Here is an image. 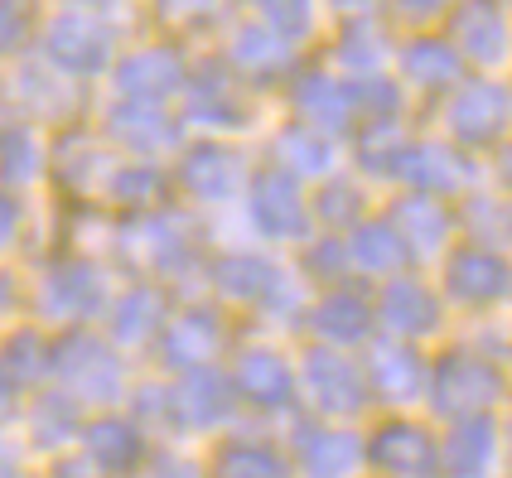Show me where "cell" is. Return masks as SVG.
Instances as JSON below:
<instances>
[{
  "label": "cell",
  "mask_w": 512,
  "mask_h": 478,
  "mask_svg": "<svg viewBox=\"0 0 512 478\" xmlns=\"http://www.w3.org/2000/svg\"><path fill=\"white\" fill-rule=\"evenodd\" d=\"M392 184H397V194H430L440 203H459L479 189V160L464 155L445 136H411Z\"/></svg>",
  "instance_id": "obj_8"
},
{
  "label": "cell",
  "mask_w": 512,
  "mask_h": 478,
  "mask_svg": "<svg viewBox=\"0 0 512 478\" xmlns=\"http://www.w3.org/2000/svg\"><path fill=\"white\" fill-rule=\"evenodd\" d=\"M368 474L377 478H440V425L426 411H397L363 425Z\"/></svg>",
  "instance_id": "obj_7"
},
{
  "label": "cell",
  "mask_w": 512,
  "mask_h": 478,
  "mask_svg": "<svg viewBox=\"0 0 512 478\" xmlns=\"http://www.w3.org/2000/svg\"><path fill=\"white\" fill-rule=\"evenodd\" d=\"M29 29H34V20H29V5H10V0H0V58L20 54L29 39Z\"/></svg>",
  "instance_id": "obj_47"
},
{
  "label": "cell",
  "mask_w": 512,
  "mask_h": 478,
  "mask_svg": "<svg viewBox=\"0 0 512 478\" xmlns=\"http://www.w3.org/2000/svg\"><path fill=\"white\" fill-rule=\"evenodd\" d=\"M252 165L242 160V150L228 141H194L179 150L174 165V189L189 194L194 203H232L247 194Z\"/></svg>",
  "instance_id": "obj_17"
},
{
  "label": "cell",
  "mask_w": 512,
  "mask_h": 478,
  "mask_svg": "<svg viewBox=\"0 0 512 478\" xmlns=\"http://www.w3.org/2000/svg\"><path fill=\"white\" fill-rule=\"evenodd\" d=\"M401 34L382 15H358L343 20L339 34L329 39V68L348 83H372V78H392L397 68Z\"/></svg>",
  "instance_id": "obj_22"
},
{
  "label": "cell",
  "mask_w": 512,
  "mask_h": 478,
  "mask_svg": "<svg viewBox=\"0 0 512 478\" xmlns=\"http://www.w3.org/2000/svg\"><path fill=\"white\" fill-rule=\"evenodd\" d=\"M508 314H512V295H508Z\"/></svg>",
  "instance_id": "obj_54"
},
{
  "label": "cell",
  "mask_w": 512,
  "mask_h": 478,
  "mask_svg": "<svg viewBox=\"0 0 512 478\" xmlns=\"http://www.w3.org/2000/svg\"><path fill=\"white\" fill-rule=\"evenodd\" d=\"M223 63L242 78L247 87H271V83H290L300 58H295V44H285L276 29H266L261 20H242V25L228 34L223 44Z\"/></svg>",
  "instance_id": "obj_24"
},
{
  "label": "cell",
  "mask_w": 512,
  "mask_h": 478,
  "mask_svg": "<svg viewBox=\"0 0 512 478\" xmlns=\"http://www.w3.org/2000/svg\"><path fill=\"white\" fill-rule=\"evenodd\" d=\"M411 126H406V116H372V121H358L353 126V165L363 179L372 184H392V174H397V160L401 150L411 145Z\"/></svg>",
  "instance_id": "obj_35"
},
{
  "label": "cell",
  "mask_w": 512,
  "mask_h": 478,
  "mask_svg": "<svg viewBox=\"0 0 512 478\" xmlns=\"http://www.w3.org/2000/svg\"><path fill=\"white\" fill-rule=\"evenodd\" d=\"M372 310H377V334L416 343V348H440L450 338V319H455L435 276L426 271H401L392 281L372 285Z\"/></svg>",
  "instance_id": "obj_4"
},
{
  "label": "cell",
  "mask_w": 512,
  "mask_h": 478,
  "mask_svg": "<svg viewBox=\"0 0 512 478\" xmlns=\"http://www.w3.org/2000/svg\"><path fill=\"white\" fill-rule=\"evenodd\" d=\"M112 169H116L112 145L87 136L83 126H68V131L49 145V174H54L68 194H102Z\"/></svg>",
  "instance_id": "obj_28"
},
{
  "label": "cell",
  "mask_w": 512,
  "mask_h": 478,
  "mask_svg": "<svg viewBox=\"0 0 512 478\" xmlns=\"http://www.w3.org/2000/svg\"><path fill=\"white\" fill-rule=\"evenodd\" d=\"M440 34L459 49L469 73L503 78L512 68V10L503 0H455Z\"/></svg>",
  "instance_id": "obj_9"
},
{
  "label": "cell",
  "mask_w": 512,
  "mask_h": 478,
  "mask_svg": "<svg viewBox=\"0 0 512 478\" xmlns=\"http://www.w3.org/2000/svg\"><path fill=\"white\" fill-rule=\"evenodd\" d=\"M455 213H459V237L464 242H484V247L512 252V194L474 189L469 198L455 203Z\"/></svg>",
  "instance_id": "obj_36"
},
{
  "label": "cell",
  "mask_w": 512,
  "mask_h": 478,
  "mask_svg": "<svg viewBox=\"0 0 512 478\" xmlns=\"http://www.w3.org/2000/svg\"><path fill=\"white\" fill-rule=\"evenodd\" d=\"M295 464L281 445H266V440H237L218 454V478H290Z\"/></svg>",
  "instance_id": "obj_42"
},
{
  "label": "cell",
  "mask_w": 512,
  "mask_h": 478,
  "mask_svg": "<svg viewBox=\"0 0 512 478\" xmlns=\"http://www.w3.org/2000/svg\"><path fill=\"white\" fill-rule=\"evenodd\" d=\"M242 198H247V218H252V227L266 242H295V247H305L314 232H319L310 189L276 165L252 169V184H247Z\"/></svg>",
  "instance_id": "obj_10"
},
{
  "label": "cell",
  "mask_w": 512,
  "mask_h": 478,
  "mask_svg": "<svg viewBox=\"0 0 512 478\" xmlns=\"http://www.w3.org/2000/svg\"><path fill=\"white\" fill-rule=\"evenodd\" d=\"M503 445H508V478H512V406L503 411Z\"/></svg>",
  "instance_id": "obj_52"
},
{
  "label": "cell",
  "mask_w": 512,
  "mask_h": 478,
  "mask_svg": "<svg viewBox=\"0 0 512 478\" xmlns=\"http://www.w3.org/2000/svg\"><path fill=\"white\" fill-rule=\"evenodd\" d=\"M343 242H348L353 281L382 285V281H392V276H401V271H411V256L401 247L397 227L387 223V213H372V218H363L358 227H348Z\"/></svg>",
  "instance_id": "obj_29"
},
{
  "label": "cell",
  "mask_w": 512,
  "mask_h": 478,
  "mask_svg": "<svg viewBox=\"0 0 512 478\" xmlns=\"http://www.w3.org/2000/svg\"><path fill=\"white\" fill-rule=\"evenodd\" d=\"M271 165L285 169L290 179H300L305 189H319L324 179H334L343 165L339 155V141L334 136H324V131H314L305 121H285L281 131L271 136Z\"/></svg>",
  "instance_id": "obj_27"
},
{
  "label": "cell",
  "mask_w": 512,
  "mask_h": 478,
  "mask_svg": "<svg viewBox=\"0 0 512 478\" xmlns=\"http://www.w3.org/2000/svg\"><path fill=\"white\" fill-rule=\"evenodd\" d=\"M300 377V396L314 411V421H334V425H358L368 421L372 411V387L363 372V353H343V348H324L310 343L295 363Z\"/></svg>",
  "instance_id": "obj_3"
},
{
  "label": "cell",
  "mask_w": 512,
  "mask_h": 478,
  "mask_svg": "<svg viewBox=\"0 0 512 478\" xmlns=\"http://www.w3.org/2000/svg\"><path fill=\"white\" fill-rule=\"evenodd\" d=\"M252 5H261V0H252Z\"/></svg>",
  "instance_id": "obj_56"
},
{
  "label": "cell",
  "mask_w": 512,
  "mask_h": 478,
  "mask_svg": "<svg viewBox=\"0 0 512 478\" xmlns=\"http://www.w3.org/2000/svg\"><path fill=\"white\" fill-rule=\"evenodd\" d=\"M285 97H290V112L295 121H305L324 136H353L358 126V87L339 78L329 63H310V68H295V78L285 83Z\"/></svg>",
  "instance_id": "obj_15"
},
{
  "label": "cell",
  "mask_w": 512,
  "mask_h": 478,
  "mask_svg": "<svg viewBox=\"0 0 512 478\" xmlns=\"http://www.w3.org/2000/svg\"><path fill=\"white\" fill-rule=\"evenodd\" d=\"M189 54L174 44V39H150L136 44L116 58L112 68V92L121 102H150V107H165L174 97H184L189 87Z\"/></svg>",
  "instance_id": "obj_12"
},
{
  "label": "cell",
  "mask_w": 512,
  "mask_h": 478,
  "mask_svg": "<svg viewBox=\"0 0 512 478\" xmlns=\"http://www.w3.org/2000/svg\"><path fill=\"white\" fill-rule=\"evenodd\" d=\"M387 223L397 227L401 247L411 256V271H430L445 256L455 252L459 242V213L455 203H440L430 194H397L387 208Z\"/></svg>",
  "instance_id": "obj_13"
},
{
  "label": "cell",
  "mask_w": 512,
  "mask_h": 478,
  "mask_svg": "<svg viewBox=\"0 0 512 478\" xmlns=\"http://www.w3.org/2000/svg\"><path fill=\"white\" fill-rule=\"evenodd\" d=\"M305 271H310V281H319L324 290H329V285H348V281H353L343 232H314L310 242H305Z\"/></svg>",
  "instance_id": "obj_44"
},
{
  "label": "cell",
  "mask_w": 512,
  "mask_h": 478,
  "mask_svg": "<svg viewBox=\"0 0 512 478\" xmlns=\"http://www.w3.org/2000/svg\"><path fill=\"white\" fill-rule=\"evenodd\" d=\"M10 295H15V285H10V276H5V271H0V305H5V300H10Z\"/></svg>",
  "instance_id": "obj_53"
},
{
  "label": "cell",
  "mask_w": 512,
  "mask_h": 478,
  "mask_svg": "<svg viewBox=\"0 0 512 478\" xmlns=\"http://www.w3.org/2000/svg\"><path fill=\"white\" fill-rule=\"evenodd\" d=\"M435 285H440L450 314H474V319H484V314L508 310L512 252H498V247L464 242V237H459L455 252L435 266Z\"/></svg>",
  "instance_id": "obj_6"
},
{
  "label": "cell",
  "mask_w": 512,
  "mask_h": 478,
  "mask_svg": "<svg viewBox=\"0 0 512 478\" xmlns=\"http://www.w3.org/2000/svg\"><path fill=\"white\" fill-rule=\"evenodd\" d=\"M170 305H165V295L155 290V285H136V290H126L121 300H116L112 310V334L121 343H141L150 334H165V324H170Z\"/></svg>",
  "instance_id": "obj_41"
},
{
  "label": "cell",
  "mask_w": 512,
  "mask_h": 478,
  "mask_svg": "<svg viewBox=\"0 0 512 478\" xmlns=\"http://www.w3.org/2000/svg\"><path fill=\"white\" fill-rule=\"evenodd\" d=\"M170 401H174V411H179V421H189L194 430H208V425H218L232 411L237 387H232V377L203 367V372H189V382H184Z\"/></svg>",
  "instance_id": "obj_37"
},
{
  "label": "cell",
  "mask_w": 512,
  "mask_h": 478,
  "mask_svg": "<svg viewBox=\"0 0 512 478\" xmlns=\"http://www.w3.org/2000/svg\"><path fill=\"white\" fill-rule=\"evenodd\" d=\"M392 78L406 87V97H430V102H445L464 78V58L459 49L440 34V29H421V34H401L397 44V68Z\"/></svg>",
  "instance_id": "obj_18"
},
{
  "label": "cell",
  "mask_w": 512,
  "mask_h": 478,
  "mask_svg": "<svg viewBox=\"0 0 512 478\" xmlns=\"http://www.w3.org/2000/svg\"><path fill=\"white\" fill-rule=\"evenodd\" d=\"M155 5V15L174 29H194V25H208L218 10H223V0H150Z\"/></svg>",
  "instance_id": "obj_46"
},
{
  "label": "cell",
  "mask_w": 512,
  "mask_h": 478,
  "mask_svg": "<svg viewBox=\"0 0 512 478\" xmlns=\"http://www.w3.org/2000/svg\"><path fill=\"white\" fill-rule=\"evenodd\" d=\"M512 406V367L484 338H445L430 348L426 416L435 425L469 421V416H503Z\"/></svg>",
  "instance_id": "obj_1"
},
{
  "label": "cell",
  "mask_w": 512,
  "mask_h": 478,
  "mask_svg": "<svg viewBox=\"0 0 512 478\" xmlns=\"http://www.w3.org/2000/svg\"><path fill=\"white\" fill-rule=\"evenodd\" d=\"M218 348H223V319L208 305L174 314L165 324V334H160V358L170 367H184V372H203Z\"/></svg>",
  "instance_id": "obj_30"
},
{
  "label": "cell",
  "mask_w": 512,
  "mask_h": 478,
  "mask_svg": "<svg viewBox=\"0 0 512 478\" xmlns=\"http://www.w3.org/2000/svg\"><path fill=\"white\" fill-rule=\"evenodd\" d=\"M232 387H237L242 401H252L261 411H290V406L300 401L295 363L285 358L281 348H247V353H237Z\"/></svg>",
  "instance_id": "obj_26"
},
{
  "label": "cell",
  "mask_w": 512,
  "mask_h": 478,
  "mask_svg": "<svg viewBox=\"0 0 512 478\" xmlns=\"http://www.w3.org/2000/svg\"><path fill=\"white\" fill-rule=\"evenodd\" d=\"M310 198H314V223H319V232H348V227H358L363 218H372L368 184L363 179H348V174L324 179Z\"/></svg>",
  "instance_id": "obj_38"
},
{
  "label": "cell",
  "mask_w": 512,
  "mask_h": 478,
  "mask_svg": "<svg viewBox=\"0 0 512 478\" xmlns=\"http://www.w3.org/2000/svg\"><path fill=\"white\" fill-rule=\"evenodd\" d=\"M83 450H87V459H92L102 474H126V469H136L145 440H141V430H136L131 421L107 416V421H97L83 435Z\"/></svg>",
  "instance_id": "obj_40"
},
{
  "label": "cell",
  "mask_w": 512,
  "mask_h": 478,
  "mask_svg": "<svg viewBox=\"0 0 512 478\" xmlns=\"http://www.w3.org/2000/svg\"><path fill=\"white\" fill-rule=\"evenodd\" d=\"M5 97L20 107V116H34V121H54V126H68L78 107H83V92L73 78H63L58 68H49L44 58H25L10 83H5Z\"/></svg>",
  "instance_id": "obj_25"
},
{
  "label": "cell",
  "mask_w": 512,
  "mask_h": 478,
  "mask_svg": "<svg viewBox=\"0 0 512 478\" xmlns=\"http://www.w3.org/2000/svg\"><path fill=\"white\" fill-rule=\"evenodd\" d=\"M20 237V198L15 194H0V252Z\"/></svg>",
  "instance_id": "obj_48"
},
{
  "label": "cell",
  "mask_w": 512,
  "mask_h": 478,
  "mask_svg": "<svg viewBox=\"0 0 512 478\" xmlns=\"http://www.w3.org/2000/svg\"><path fill=\"white\" fill-rule=\"evenodd\" d=\"M450 5H455V0H387V15H392L406 34H421V29L445 25Z\"/></svg>",
  "instance_id": "obj_45"
},
{
  "label": "cell",
  "mask_w": 512,
  "mask_h": 478,
  "mask_svg": "<svg viewBox=\"0 0 512 478\" xmlns=\"http://www.w3.org/2000/svg\"><path fill=\"white\" fill-rule=\"evenodd\" d=\"M102 136H107V145L126 150V160H155L160 165V155L184 150V116H174L170 107L116 97L102 116Z\"/></svg>",
  "instance_id": "obj_20"
},
{
  "label": "cell",
  "mask_w": 512,
  "mask_h": 478,
  "mask_svg": "<svg viewBox=\"0 0 512 478\" xmlns=\"http://www.w3.org/2000/svg\"><path fill=\"white\" fill-rule=\"evenodd\" d=\"M184 121L189 126H203V131H247L256 121L252 97H247V83L232 73L223 58H208L189 73V87H184Z\"/></svg>",
  "instance_id": "obj_14"
},
{
  "label": "cell",
  "mask_w": 512,
  "mask_h": 478,
  "mask_svg": "<svg viewBox=\"0 0 512 478\" xmlns=\"http://www.w3.org/2000/svg\"><path fill=\"white\" fill-rule=\"evenodd\" d=\"M63 10H107V5H116V0H58Z\"/></svg>",
  "instance_id": "obj_51"
},
{
  "label": "cell",
  "mask_w": 512,
  "mask_h": 478,
  "mask_svg": "<svg viewBox=\"0 0 512 478\" xmlns=\"http://www.w3.org/2000/svg\"><path fill=\"white\" fill-rule=\"evenodd\" d=\"M363 372L372 387L377 416H397V411H426L430 387V348L397 343V338H372L363 348Z\"/></svg>",
  "instance_id": "obj_11"
},
{
  "label": "cell",
  "mask_w": 512,
  "mask_h": 478,
  "mask_svg": "<svg viewBox=\"0 0 512 478\" xmlns=\"http://www.w3.org/2000/svg\"><path fill=\"white\" fill-rule=\"evenodd\" d=\"M440 136L459 145L464 155H498L512 141V83L469 73L464 83L440 102Z\"/></svg>",
  "instance_id": "obj_2"
},
{
  "label": "cell",
  "mask_w": 512,
  "mask_h": 478,
  "mask_svg": "<svg viewBox=\"0 0 512 478\" xmlns=\"http://www.w3.org/2000/svg\"><path fill=\"white\" fill-rule=\"evenodd\" d=\"M213 290L232 300V305H256V310H276L285 295H295L300 285L285 271L281 261L261 252H223L213 261Z\"/></svg>",
  "instance_id": "obj_23"
},
{
  "label": "cell",
  "mask_w": 512,
  "mask_h": 478,
  "mask_svg": "<svg viewBox=\"0 0 512 478\" xmlns=\"http://www.w3.org/2000/svg\"><path fill=\"white\" fill-rule=\"evenodd\" d=\"M165 189H170V179H165V169L155 160H116L102 194L112 203H121V208H131V213H155V203L165 198Z\"/></svg>",
  "instance_id": "obj_39"
},
{
  "label": "cell",
  "mask_w": 512,
  "mask_h": 478,
  "mask_svg": "<svg viewBox=\"0 0 512 478\" xmlns=\"http://www.w3.org/2000/svg\"><path fill=\"white\" fill-rule=\"evenodd\" d=\"M363 478H377V474H363Z\"/></svg>",
  "instance_id": "obj_55"
},
{
  "label": "cell",
  "mask_w": 512,
  "mask_h": 478,
  "mask_svg": "<svg viewBox=\"0 0 512 478\" xmlns=\"http://www.w3.org/2000/svg\"><path fill=\"white\" fill-rule=\"evenodd\" d=\"M107 305V276L92 261H63L44 276V314L54 319H83Z\"/></svg>",
  "instance_id": "obj_33"
},
{
  "label": "cell",
  "mask_w": 512,
  "mask_h": 478,
  "mask_svg": "<svg viewBox=\"0 0 512 478\" xmlns=\"http://www.w3.org/2000/svg\"><path fill=\"white\" fill-rule=\"evenodd\" d=\"M131 247H136V256H141L150 271L170 276V271H179V266L194 261V232H189L184 218L155 208V213H141V218H136V227H131Z\"/></svg>",
  "instance_id": "obj_34"
},
{
  "label": "cell",
  "mask_w": 512,
  "mask_h": 478,
  "mask_svg": "<svg viewBox=\"0 0 512 478\" xmlns=\"http://www.w3.org/2000/svg\"><path fill=\"white\" fill-rule=\"evenodd\" d=\"M440 478H508L503 416L440 425Z\"/></svg>",
  "instance_id": "obj_21"
},
{
  "label": "cell",
  "mask_w": 512,
  "mask_h": 478,
  "mask_svg": "<svg viewBox=\"0 0 512 478\" xmlns=\"http://www.w3.org/2000/svg\"><path fill=\"white\" fill-rule=\"evenodd\" d=\"M49 174V145L25 116H0V194H25Z\"/></svg>",
  "instance_id": "obj_32"
},
{
  "label": "cell",
  "mask_w": 512,
  "mask_h": 478,
  "mask_svg": "<svg viewBox=\"0 0 512 478\" xmlns=\"http://www.w3.org/2000/svg\"><path fill=\"white\" fill-rule=\"evenodd\" d=\"M314 343L324 348H343V353H363L377 338V310H372V285L348 281L319 290L305 310Z\"/></svg>",
  "instance_id": "obj_16"
},
{
  "label": "cell",
  "mask_w": 512,
  "mask_h": 478,
  "mask_svg": "<svg viewBox=\"0 0 512 478\" xmlns=\"http://www.w3.org/2000/svg\"><path fill=\"white\" fill-rule=\"evenodd\" d=\"M493 174H498V184H503V194H512V141L493 155Z\"/></svg>",
  "instance_id": "obj_50"
},
{
  "label": "cell",
  "mask_w": 512,
  "mask_h": 478,
  "mask_svg": "<svg viewBox=\"0 0 512 478\" xmlns=\"http://www.w3.org/2000/svg\"><path fill=\"white\" fill-rule=\"evenodd\" d=\"M256 20L266 29H276L285 44H305V39H314V29H319V20H324V0H261L256 5Z\"/></svg>",
  "instance_id": "obj_43"
},
{
  "label": "cell",
  "mask_w": 512,
  "mask_h": 478,
  "mask_svg": "<svg viewBox=\"0 0 512 478\" xmlns=\"http://www.w3.org/2000/svg\"><path fill=\"white\" fill-rule=\"evenodd\" d=\"M290 464L300 469V478H363L368 474L363 425L305 421L290 440Z\"/></svg>",
  "instance_id": "obj_19"
},
{
  "label": "cell",
  "mask_w": 512,
  "mask_h": 478,
  "mask_svg": "<svg viewBox=\"0 0 512 478\" xmlns=\"http://www.w3.org/2000/svg\"><path fill=\"white\" fill-rule=\"evenodd\" d=\"M324 5H334L343 20H358V15H377L387 0H324Z\"/></svg>",
  "instance_id": "obj_49"
},
{
  "label": "cell",
  "mask_w": 512,
  "mask_h": 478,
  "mask_svg": "<svg viewBox=\"0 0 512 478\" xmlns=\"http://www.w3.org/2000/svg\"><path fill=\"white\" fill-rule=\"evenodd\" d=\"M39 58L58 68L63 78L83 83V78H102L112 73L116 58H121V39L116 25L102 10H54L44 25H39Z\"/></svg>",
  "instance_id": "obj_5"
},
{
  "label": "cell",
  "mask_w": 512,
  "mask_h": 478,
  "mask_svg": "<svg viewBox=\"0 0 512 478\" xmlns=\"http://www.w3.org/2000/svg\"><path fill=\"white\" fill-rule=\"evenodd\" d=\"M54 367L58 377L73 382V392L87 396V401H112L121 392V363H116L112 348L97 343V338H68L58 348Z\"/></svg>",
  "instance_id": "obj_31"
}]
</instances>
